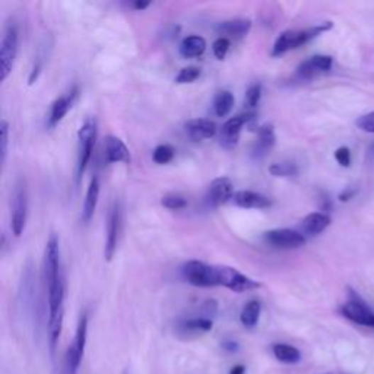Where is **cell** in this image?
Returning a JSON list of instances; mask_svg holds the SVG:
<instances>
[{"mask_svg": "<svg viewBox=\"0 0 374 374\" xmlns=\"http://www.w3.org/2000/svg\"><path fill=\"white\" fill-rule=\"evenodd\" d=\"M43 278L47 290V302H48V326H47L48 345H50V353H52V356H55L63 328L66 285H65L63 272L53 277H43Z\"/></svg>", "mask_w": 374, "mask_h": 374, "instance_id": "1", "label": "cell"}, {"mask_svg": "<svg viewBox=\"0 0 374 374\" xmlns=\"http://www.w3.org/2000/svg\"><path fill=\"white\" fill-rule=\"evenodd\" d=\"M334 27L332 22H325V23H320L316 25V27H310L306 30H288L284 31L273 44L272 48V56L273 57H280L291 50H295L298 47H302L304 44H307L309 41H312L313 38L319 37L320 34L329 31Z\"/></svg>", "mask_w": 374, "mask_h": 374, "instance_id": "2", "label": "cell"}, {"mask_svg": "<svg viewBox=\"0 0 374 374\" xmlns=\"http://www.w3.org/2000/svg\"><path fill=\"white\" fill-rule=\"evenodd\" d=\"M87 336H88V317L87 314H82L78 323L77 334H75V338L65 354L62 374H78L85 354Z\"/></svg>", "mask_w": 374, "mask_h": 374, "instance_id": "3", "label": "cell"}, {"mask_svg": "<svg viewBox=\"0 0 374 374\" xmlns=\"http://www.w3.org/2000/svg\"><path fill=\"white\" fill-rule=\"evenodd\" d=\"M185 280L194 287H216L219 285L218 266H211L199 260H190L183 266Z\"/></svg>", "mask_w": 374, "mask_h": 374, "instance_id": "4", "label": "cell"}, {"mask_svg": "<svg viewBox=\"0 0 374 374\" xmlns=\"http://www.w3.org/2000/svg\"><path fill=\"white\" fill-rule=\"evenodd\" d=\"M18 53V30L16 25L8 23L0 43V79L6 81L11 75Z\"/></svg>", "mask_w": 374, "mask_h": 374, "instance_id": "5", "label": "cell"}, {"mask_svg": "<svg viewBox=\"0 0 374 374\" xmlns=\"http://www.w3.org/2000/svg\"><path fill=\"white\" fill-rule=\"evenodd\" d=\"M79 149H78V179L84 176V172L92 157L94 145L97 139V121L94 117H88L78 132Z\"/></svg>", "mask_w": 374, "mask_h": 374, "instance_id": "6", "label": "cell"}, {"mask_svg": "<svg viewBox=\"0 0 374 374\" xmlns=\"http://www.w3.org/2000/svg\"><path fill=\"white\" fill-rule=\"evenodd\" d=\"M27 215H28V193L27 186H25V180L19 179L12 199V231L16 237H19L23 230L25 224H27Z\"/></svg>", "mask_w": 374, "mask_h": 374, "instance_id": "7", "label": "cell"}, {"mask_svg": "<svg viewBox=\"0 0 374 374\" xmlns=\"http://www.w3.org/2000/svg\"><path fill=\"white\" fill-rule=\"evenodd\" d=\"M219 285L227 287L234 292H246L260 287V284L252 278L243 275L241 272L231 266H218Z\"/></svg>", "mask_w": 374, "mask_h": 374, "instance_id": "8", "label": "cell"}, {"mask_svg": "<svg viewBox=\"0 0 374 374\" xmlns=\"http://www.w3.org/2000/svg\"><path fill=\"white\" fill-rule=\"evenodd\" d=\"M263 238L268 244L282 251H292V248L303 247L306 244V237L295 230L290 229H277L263 234Z\"/></svg>", "mask_w": 374, "mask_h": 374, "instance_id": "9", "label": "cell"}, {"mask_svg": "<svg viewBox=\"0 0 374 374\" xmlns=\"http://www.w3.org/2000/svg\"><path fill=\"white\" fill-rule=\"evenodd\" d=\"M120 221H121L120 207L117 202H114L110 208L109 218H107V236H106V247H104V256L107 262H110L114 258V253L117 251Z\"/></svg>", "mask_w": 374, "mask_h": 374, "instance_id": "10", "label": "cell"}, {"mask_svg": "<svg viewBox=\"0 0 374 374\" xmlns=\"http://www.w3.org/2000/svg\"><path fill=\"white\" fill-rule=\"evenodd\" d=\"M341 313L357 325L374 328V313L358 298H353L341 307Z\"/></svg>", "mask_w": 374, "mask_h": 374, "instance_id": "11", "label": "cell"}, {"mask_svg": "<svg viewBox=\"0 0 374 374\" xmlns=\"http://www.w3.org/2000/svg\"><path fill=\"white\" fill-rule=\"evenodd\" d=\"M233 196H234L233 182L229 177H219L211 183L207 194V202L209 207L218 208L224 204H227L230 199H233Z\"/></svg>", "mask_w": 374, "mask_h": 374, "instance_id": "12", "label": "cell"}, {"mask_svg": "<svg viewBox=\"0 0 374 374\" xmlns=\"http://www.w3.org/2000/svg\"><path fill=\"white\" fill-rule=\"evenodd\" d=\"M332 65H334V59L331 56L317 55V56L307 59L306 62H303L300 66H298L297 75L302 79H313L321 73L329 72L332 69Z\"/></svg>", "mask_w": 374, "mask_h": 374, "instance_id": "13", "label": "cell"}, {"mask_svg": "<svg viewBox=\"0 0 374 374\" xmlns=\"http://www.w3.org/2000/svg\"><path fill=\"white\" fill-rule=\"evenodd\" d=\"M255 116L247 113V114H238L236 117H231L230 120H227L224 123V126L221 129V143L227 148L236 146L241 133V129L244 124H247V121H251Z\"/></svg>", "mask_w": 374, "mask_h": 374, "instance_id": "14", "label": "cell"}, {"mask_svg": "<svg viewBox=\"0 0 374 374\" xmlns=\"http://www.w3.org/2000/svg\"><path fill=\"white\" fill-rule=\"evenodd\" d=\"M78 98V88L75 87L69 94L59 97L56 101L52 106V110H50V117H48V128L53 129L57 124L65 119V116L69 113V110L73 107L75 101Z\"/></svg>", "mask_w": 374, "mask_h": 374, "instance_id": "15", "label": "cell"}, {"mask_svg": "<svg viewBox=\"0 0 374 374\" xmlns=\"http://www.w3.org/2000/svg\"><path fill=\"white\" fill-rule=\"evenodd\" d=\"M231 201L244 209H265L269 208L272 205V201L269 197L256 193V192H251V190H240L236 192Z\"/></svg>", "mask_w": 374, "mask_h": 374, "instance_id": "16", "label": "cell"}, {"mask_svg": "<svg viewBox=\"0 0 374 374\" xmlns=\"http://www.w3.org/2000/svg\"><path fill=\"white\" fill-rule=\"evenodd\" d=\"M252 28V21L251 19H243V18H237V19H230L226 22H221L216 28V33L222 37V38H243L248 34Z\"/></svg>", "mask_w": 374, "mask_h": 374, "instance_id": "17", "label": "cell"}, {"mask_svg": "<svg viewBox=\"0 0 374 374\" xmlns=\"http://www.w3.org/2000/svg\"><path fill=\"white\" fill-rule=\"evenodd\" d=\"M186 132L193 141H207L216 135V124L207 119H194L189 120L186 124Z\"/></svg>", "mask_w": 374, "mask_h": 374, "instance_id": "18", "label": "cell"}, {"mask_svg": "<svg viewBox=\"0 0 374 374\" xmlns=\"http://www.w3.org/2000/svg\"><path fill=\"white\" fill-rule=\"evenodd\" d=\"M104 154L107 163H129L131 153L128 146L117 136H107L104 141Z\"/></svg>", "mask_w": 374, "mask_h": 374, "instance_id": "19", "label": "cell"}, {"mask_svg": "<svg viewBox=\"0 0 374 374\" xmlns=\"http://www.w3.org/2000/svg\"><path fill=\"white\" fill-rule=\"evenodd\" d=\"M331 226V216L325 212L309 214L302 224V229L307 236H317Z\"/></svg>", "mask_w": 374, "mask_h": 374, "instance_id": "20", "label": "cell"}, {"mask_svg": "<svg viewBox=\"0 0 374 374\" xmlns=\"http://www.w3.org/2000/svg\"><path fill=\"white\" fill-rule=\"evenodd\" d=\"M98 197H99V180L97 176H94L89 182L85 202H84V211H82V219L84 222H89L94 216V212L98 205Z\"/></svg>", "mask_w": 374, "mask_h": 374, "instance_id": "21", "label": "cell"}, {"mask_svg": "<svg viewBox=\"0 0 374 374\" xmlns=\"http://www.w3.org/2000/svg\"><path fill=\"white\" fill-rule=\"evenodd\" d=\"M275 132H273V126L272 124H263L262 128H259V138L256 142V148H255V155L258 158L265 157L269 151L270 148L275 145Z\"/></svg>", "mask_w": 374, "mask_h": 374, "instance_id": "22", "label": "cell"}, {"mask_svg": "<svg viewBox=\"0 0 374 374\" xmlns=\"http://www.w3.org/2000/svg\"><path fill=\"white\" fill-rule=\"evenodd\" d=\"M180 55L186 59H190V57H197L204 55V52L207 50V41L205 38L199 37V35H190V37H186L182 43H180Z\"/></svg>", "mask_w": 374, "mask_h": 374, "instance_id": "23", "label": "cell"}, {"mask_svg": "<svg viewBox=\"0 0 374 374\" xmlns=\"http://www.w3.org/2000/svg\"><path fill=\"white\" fill-rule=\"evenodd\" d=\"M272 353L278 361L284 364H297L302 360V353L288 343H275L272 346Z\"/></svg>", "mask_w": 374, "mask_h": 374, "instance_id": "24", "label": "cell"}, {"mask_svg": "<svg viewBox=\"0 0 374 374\" xmlns=\"http://www.w3.org/2000/svg\"><path fill=\"white\" fill-rule=\"evenodd\" d=\"M260 310H262L260 302H258V300L248 302L240 313V321L243 323V326H246L248 329L255 328L258 325L259 317H260Z\"/></svg>", "mask_w": 374, "mask_h": 374, "instance_id": "25", "label": "cell"}, {"mask_svg": "<svg viewBox=\"0 0 374 374\" xmlns=\"http://www.w3.org/2000/svg\"><path fill=\"white\" fill-rule=\"evenodd\" d=\"M234 106V95L230 91H219L214 99V110L218 117H226L230 114Z\"/></svg>", "mask_w": 374, "mask_h": 374, "instance_id": "26", "label": "cell"}, {"mask_svg": "<svg viewBox=\"0 0 374 374\" xmlns=\"http://www.w3.org/2000/svg\"><path fill=\"white\" fill-rule=\"evenodd\" d=\"M214 326V321L212 319L208 317H193V319H187L182 323V329L185 332H192V334H202V332H209Z\"/></svg>", "mask_w": 374, "mask_h": 374, "instance_id": "27", "label": "cell"}, {"mask_svg": "<svg viewBox=\"0 0 374 374\" xmlns=\"http://www.w3.org/2000/svg\"><path fill=\"white\" fill-rule=\"evenodd\" d=\"M161 205L167 209H171V211H179V209H185L187 207V199L182 194H177V193H170L161 199Z\"/></svg>", "mask_w": 374, "mask_h": 374, "instance_id": "28", "label": "cell"}, {"mask_svg": "<svg viewBox=\"0 0 374 374\" xmlns=\"http://www.w3.org/2000/svg\"><path fill=\"white\" fill-rule=\"evenodd\" d=\"M269 172L275 177H292L298 172V168L292 163H277L269 167Z\"/></svg>", "mask_w": 374, "mask_h": 374, "instance_id": "29", "label": "cell"}, {"mask_svg": "<svg viewBox=\"0 0 374 374\" xmlns=\"http://www.w3.org/2000/svg\"><path fill=\"white\" fill-rule=\"evenodd\" d=\"M153 158L160 165L168 164L174 158V148L170 145H160L155 148Z\"/></svg>", "mask_w": 374, "mask_h": 374, "instance_id": "30", "label": "cell"}, {"mask_svg": "<svg viewBox=\"0 0 374 374\" xmlns=\"http://www.w3.org/2000/svg\"><path fill=\"white\" fill-rule=\"evenodd\" d=\"M199 77H201V69L196 67V66H187V67H183L180 70V73L177 75V78H176V82L177 84H192Z\"/></svg>", "mask_w": 374, "mask_h": 374, "instance_id": "31", "label": "cell"}, {"mask_svg": "<svg viewBox=\"0 0 374 374\" xmlns=\"http://www.w3.org/2000/svg\"><path fill=\"white\" fill-rule=\"evenodd\" d=\"M8 145H9V123L6 120H2V123H0V155H2V164H5L6 161Z\"/></svg>", "mask_w": 374, "mask_h": 374, "instance_id": "32", "label": "cell"}, {"mask_svg": "<svg viewBox=\"0 0 374 374\" xmlns=\"http://www.w3.org/2000/svg\"><path fill=\"white\" fill-rule=\"evenodd\" d=\"M230 45H231L230 40L222 38V37L216 38V40L214 41V44H212V50H214L215 57H216L218 60H224V59H226V56H227V53H229V50H230Z\"/></svg>", "mask_w": 374, "mask_h": 374, "instance_id": "33", "label": "cell"}, {"mask_svg": "<svg viewBox=\"0 0 374 374\" xmlns=\"http://www.w3.org/2000/svg\"><path fill=\"white\" fill-rule=\"evenodd\" d=\"M260 97H262V87L259 84L252 85L246 92V106L251 107V109L258 107V104L260 101Z\"/></svg>", "mask_w": 374, "mask_h": 374, "instance_id": "34", "label": "cell"}, {"mask_svg": "<svg viewBox=\"0 0 374 374\" xmlns=\"http://www.w3.org/2000/svg\"><path fill=\"white\" fill-rule=\"evenodd\" d=\"M356 124H357L358 129H361L364 132H368V133H374V111L361 116L356 121Z\"/></svg>", "mask_w": 374, "mask_h": 374, "instance_id": "35", "label": "cell"}, {"mask_svg": "<svg viewBox=\"0 0 374 374\" xmlns=\"http://www.w3.org/2000/svg\"><path fill=\"white\" fill-rule=\"evenodd\" d=\"M335 160L342 167H350L351 165V153L346 146H341L335 151Z\"/></svg>", "mask_w": 374, "mask_h": 374, "instance_id": "36", "label": "cell"}, {"mask_svg": "<svg viewBox=\"0 0 374 374\" xmlns=\"http://www.w3.org/2000/svg\"><path fill=\"white\" fill-rule=\"evenodd\" d=\"M356 194H357V189H354V187H348V189H345V190L339 194V201H341V202H348V201H350V199H353Z\"/></svg>", "mask_w": 374, "mask_h": 374, "instance_id": "37", "label": "cell"}, {"mask_svg": "<svg viewBox=\"0 0 374 374\" xmlns=\"http://www.w3.org/2000/svg\"><path fill=\"white\" fill-rule=\"evenodd\" d=\"M222 348L224 350H226L227 353H237L238 351V343L234 342V341H226V342H222Z\"/></svg>", "mask_w": 374, "mask_h": 374, "instance_id": "38", "label": "cell"}, {"mask_svg": "<svg viewBox=\"0 0 374 374\" xmlns=\"http://www.w3.org/2000/svg\"><path fill=\"white\" fill-rule=\"evenodd\" d=\"M230 374H246V367L243 364H237L230 370Z\"/></svg>", "mask_w": 374, "mask_h": 374, "instance_id": "39", "label": "cell"}, {"mask_svg": "<svg viewBox=\"0 0 374 374\" xmlns=\"http://www.w3.org/2000/svg\"><path fill=\"white\" fill-rule=\"evenodd\" d=\"M133 6H135V9L142 11V9H146V8L149 6V4H148V2H135Z\"/></svg>", "mask_w": 374, "mask_h": 374, "instance_id": "40", "label": "cell"}, {"mask_svg": "<svg viewBox=\"0 0 374 374\" xmlns=\"http://www.w3.org/2000/svg\"><path fill=\"white\" fill-rule=\"evenodd\" d=\"M124 374H128V373H124Z\"/></svg>", "mask_w": 374, "mask_h": 374, "instance_id": "41", "label": "cell"}]
</instances>
